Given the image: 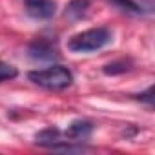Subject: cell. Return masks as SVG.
I'll list each match as a JSON object with an SVG mask.
<instances>
[{
	"label": "cell",
	"mask_w": 155,
	"mask_h": 155,
	"mask_svg": "<svg viewBox=\"0 0 155 155\" xmlns=\"http://www.w3.org/2000/svg\"><path fill=\"white\" fill-rule=\"evenodd\" d=\"M26 13L35 20H49L57 13L55 0H24Z\"/></svg>",
	"instance_id": "obj_5"
},
{
	"label": "cell",
	"mask_w": 155,
	"mask_h": 155,
	"mask_svg": "<svg viewBox=\"0 0 155 155\" xmlns=\"http://www.w3.org/2000/svg\"><path fill=\"white\" fill-rule=\"evenodd\" d=\"M90 9V0H71L64 9V17L69 20H79Z\"/></svg>",
	"instance_id": "obj_7"
},
{
	"label": "cell",
	"mask_w": 155,
	"mask_h": 155,
	"mask_svg": "<svg viewBox=\"0 0 155 155\" xmlns=\"http://www.w3.org/2000/svg\"><path fill=\"white\" fill-rule=\"evenodd\" d=\"M93 130H95V124H93L91 120L75 119V120L68 126V130L64 131V135H66L69 140H73V142H82V140L90 139V135L93 133Z\"/></svg>",
	"instance_id": "obj_6"
},
{
	"label": "cell",
	"mask_w": 155,
	"mask_h": 155,
	"mask_svg": "<svg viewBox=\"0 0 155 155\" xmlns=\"http://www.w3.org/2000/svg\"><path fill=\"white\" fill-rule=\"evenodd\" d=\"M135 99H139V101H142V102H146V104H150V106H153V86H150L144 93H139V95H135Z\"/></svg>",
	"instance_id": "obj_11"
},
{
	"label": "cell",
	"mask_w": 155,
	"mask_h": 155,
	"mask_svg": "<svg viewBox=\"0 0 155 155\" xmlns=\"http://www.w3.org/2000/svg\"><path fill=\"white\" fill-rule=\"evenodd\" d=\"M18 75V69L8 62H0V82H4V81H11L15 79V77Z\"/></svg>",
	"instance_id": "obj_9"
},
{
	"label": "cell",
	"mask_w": 155,
	"mask_h": 155,
	"mask_svg": "<svg viewBox=\"0 0 155 155\" xmlns=\"http://www.w3.org/2000/svg\"><path fill=\"white\" fill-rule=\"evenodd\" d=\"M28 55L33 60H55V58H58L57 42L51 38L40 37L28 46Z\"/></svg>",
	"instance_id": "obj_4"
},
{
	"label": "cell",
	"mask_w": 155,
	"mask_h": 155,
	"mask_svg": "<svg viewBox=\"0 0 155 155\" xmlns=\"http://www.w3.org/2000/svg\"><path fill=\"white\" fill-rule=\"evenodd\" d=\"M28 79L33 84H37L44 90L60 91V90H66L73 84V73L66 66H51V68H46V69L29 71Z\"/></svg>",
	"instance_id": "obj_1"
},
{
	"label": "cell",
	"mask_w": 155,
	"mask_h": 155,
	"mask_svg": "<svg viewBox=\"0 0 155 155\" xmlns=\"http://www.w3.org/2000/svg\"><path fill=\"white\" fill-rule=\"evenodd\" d=\"M111 2H113L117 8H120L122 11H126V13H131V15H140V11H139V8L135 6L133 0H111Z\"/></svg>",
	"instance_id": "obj_10"
},
{
	"label": "cell",
	"mask_w": 155,
	"mask_h": 155,
	"mask_svg": "<svg viewBox=\"0 0 155 155\" xmlns=\"http://www.w3.org/2000/svg\"><path fill=\"white\" fill-rule=\"evenodd\" d=\"M113 40V35L108 28H91L82 33H77L68 40V49L73 53H91L102 49Z\"/></svg>",
	"instance_id": "obj_2"
},
{
	"label": "cell",
	"mask_w": 155,
	"mask_h": 155,
	"mask_svg": "<svg viewBox=\"0 0 155 155\" xmlns=\"http://www.w3.org/2000/svg\"><path fill=\"white\" fill-rule=\"evenodd\" d=\"M35 142L42 148H49V150H57V151H84L86 150V146H82L81 142L69 140L57 128H46V130L38 131L35 135Z\"/></svg>",
	"instance_id": "obj_3"
},
{
	"label": "cell",
	"mask_w": 155,
	"mask_h": 155,
	"mask_svg": "<svg viewBox=\"0 0 155 155\" xmlns=\"http://www.w3.org/2000/svg\"><path fill=\"white\" fill-rule=\"evenodd\" d=\"M133 68V62L130 58H119V60H113V62H108L102 66V73L104 75H122L126 71H130Z\"/></svg>",
	"instance_id": "obj_8"
}]
</instances>
